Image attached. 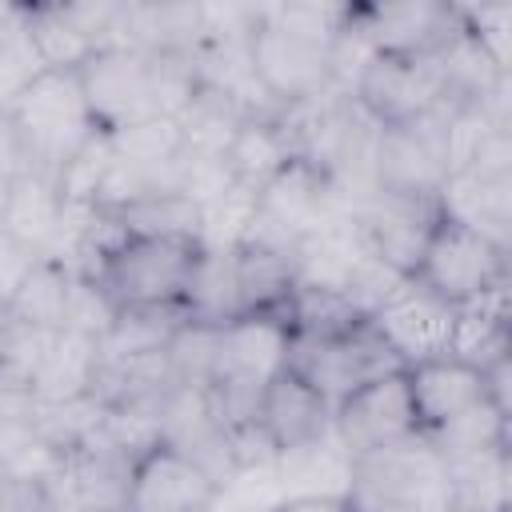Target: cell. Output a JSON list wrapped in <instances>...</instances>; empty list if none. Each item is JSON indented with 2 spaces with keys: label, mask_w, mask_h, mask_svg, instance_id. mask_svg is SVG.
I'll list each match as a JSON object with an SVG mask.
<instances>
[{
  "label": "cell",
  "mask_w": 512,
  "mask_h": 512,
  "mask_svg": "<svg viewBox=\"0 0 512 512\" xmlns=\"http://www.w3.org/2000/svg\"><path fill=\"white\" fill-rule=\"evenodd\" d=\"M436 208L512 248V176L452 172L436 196Z\"/></svg>",
  "instance_id": "19"
},
{
  "label": "cell",
  "mask_w": 512,
  "mask_h": 512,
  "mask_svg": "<svg viewBox=\"0 0 512 512\" xmlns=\"http://www.w3.org/2000/svg\"><path fill=\"white\" fill-rule=\"evenodd\" d=\"M424 440H428L444 460H448V456L484 452V448H500V444H508V404L484 400V404L460 412L456 420L440 424L436 432H424Z\"/></svg>",
  "instance_id": "31"
},
{
  "label": "cell",
  "mask_w": 512,
  "mask_h": 512,
  "mask_svg": "<svg viewBox=\"0 0 512 512\" xmlns=\"http://www.w3.org/2000/svg\"><path fill=\"white\" fill-rule=\"evenodd\" d=\"M0 116L12 128L20 164L48 180H60V172L76 160V152L100 132L92 120L80 72H52V68L36 72L0 108Z\"/></svg>",
  "instance_id": "1"
},
{
  "label": "cell",
  "mask_w": 512,
  "mask_h": 512,
  "mask_svg": "<svg viewBox=\"0 0 512 512\" xmlns=\"http://www.w3.org/2000/svg\"><path fill=\"white\" fill-rule=\"evenodd\" d=\"M348 500L356 512H448L444 456L424 436L356 456Z\"/></svg>",
  "instance_id": "2"
},
{
  "label": "cell",
  "mask_w": 512,
  "mask_h": 512,
  "mask_svg": "<svg viewBox=\"0 0 512 512\" xmlns=\"http://www.w3.org/2000/svg\"><path fill=\"white\" fill-rule=\"evenodd\" d=\"M0 504H4V496H0Z\"/></svg>",
  "instance_id": "41"
},
{
  "label": "cell",
  "mask_w": 512,
  "mask_h": 512,
  "mask_svg": "<svg viewBox=\"0 0 512 512\" xmlns=\"http://www.w3.org/2000/svg\"><path fill=\"white\" fill-rule=\"evenodd\" d=\"M332 436L344 444V452L352 460L420 436L404 372H388V376L368 380L364 388L348 392L332 408Z\"/></svg>",
  "instance_id": "11"
},
{
  "label": "cell",
  "mask_w": 512,
  "mask_h": 512,
  "mask_svg": "<svg viewBox=\"0 0 512 512\" xmlns=\"http://www.w3.org/2000/svg\"><path fill=\"white\" fill-rule=\"evenodd\" d=\"M184 308H120L112 328L100 336V360H128L164 352L172 336L184 328Z\"/></svg>",
  "instance_id": "29"
},
{
  "label": "cell",
  "mask_w": 512,
  "mask_h": 512,
  "mask_svg": "<svg viewBox=\"0 0 512 512\" xmlns=\"http://www.w3.org/2000/svg\"><path fill=\"white\" fill-rule=\"evenodd\" d=\"M412 280H420L428 292L460 308L484 292L512 284V248L436 212L420 260L412 268Z\"/></svg>",
  "instance_id": "3"
},
{
  "label": "cell",
  "mask_w": 512,
  "mask_h": 512,
  "mask_svg": "<svg viewBox=\"0 0 512 512\" xmlns=\"http://www.w3.org/2000/svg\"><path fill=\"white\" fill-rule=\"evenodd\" d=\"M116 312L120 308L112 304V296L96 280L72 276V292H68V308H64V328L60 332H76V336H88V340L100 344V336L112 328Z\"/></svg>",
  "instance_id": "35"
},
{
  "label": "cell",
  "mask_w": 512,
  "mask_h": 512,
  "mask_svg": "<svg viewBox=\"0 0 512 512\" xmlns=\"http://www.w3.org/2000/svg\"><path fill=\"white\" fill-rule=\"evenodd\" d=\"M436 212H440L436 200H408V196L372 192V196H364L360 204L348 208V220H352L368 256H376L388 268L412 276Z\"/></svg>",
  "instance_id": "13"
},
{
  "label": "cell",
  "mask_w": 512,
  "mask_h": 512,
  "mask_svg": "<svg viewBox=\"0 0 512 512\" xmlns=\"http://www.w3.org/2000/svg\"><path fill=\"white\" fill-rule=\"evenodd\" d=\"M20 28L40 68L52 72H80L100 52L72 4H20Z\"/></svg>",
  "instance_id": "22"
},
{
  "label": "cell",
  "mask_w": 512,
  "mask_h": 512,
  "mask_svg": "<svg viewBox=\"0 0 512 512\" xmlns=\"http://www.w3.org/2000/svg\"><path fill=\"white\" fill-rule=\"evenodd\" d=\"M288 324H292V336L328 340V336H340V332L364 324V316L348 304L344 292L296 284L292 288V300H288Z\"/></svg>",
  "instance_id": "32"
},
{
  "label": "cell",
  "mask_w": 512,
  "mask_h": 512,
  "mask_svg": "<svg viewBox=\"0 0 512 512\" xmlns=\"http://www.w3.org/2000/svg\"><path fill=\"white\" fill-rule=\"evenodd\" d=\"M448 180V104L416 124L380 128L372 152V192L436 200Z\"/></svg>",
  "instance_id": "7"
},
{
  "label": "cell",
  "mask_w": 512,
  "mask_h": 512,
  "mask_svg": "<svg viewBox=\"0 0 512 512\" xmlns=\"http://www.w3.org/2000/svg\"><path fill=\"white\" fill-rule=\"evenodd\" d=\"M448 512H508L512 508V452L508 444L448 456Z\"/></svg>",
  "instance_id": "23"
},
{
  "label": "cell",
  "mask_w": 512,
  "mask_h": 512,
  "mask_svg": "<svg viewBox=\"0 0 512 512\" xmlns=\"http://www.w3.org/2000/svg\"><path fill=\"white\" fill-rule=\"evenodd\" d=\"M276 480H280V500L284 496H348L352 456L328 432L312 444L280 452L276 456Z\"/></svg>",
  "instance_id": "25"
},
{
  "label": "cell",
  "mask_w": 512,
  "mask_h": 512,
  "mask_svg": "<svg viewBox=\"0 0 512 512\" xmlns=\"http://www.w3.org/2000/svg\"><path fill=\"white\" fill-rule=\"evenodd\" d=\"M244 120H248V112L228 92L208 88V84H200L192 104L176 116L180 136H184V152H204V156H220Z\"/></svg>",
  "instance_id": "30"
},
{
  "label": "cell",
  "mask_w": 512,
  "mask_h": 512,
  "mask_svg": "<svg viewBox=\"0 0 512 512\" xmlns=\"http://www.w3.org/2000/svg\"><path fill=\"white\" fill-rule=\"evenodd\" d=\"M340 212H344V200L336 196L328 172L296 156L256 192V216H252L248 240L292 252L308 232L324 228Z\"/></svg>",
  "instance_id": "5"
},
{
  "label": "cell",
  "mask_w": 512,
  "mask_h": 512,
  "mask_svg": "<svg viewBox=\"0 0 512 512\" xmlns=\"http://www.w3.org/2000/svg\"><path fill=\"white\" fill-rule=\"evenodd\" d=\"M364 36L376 52L392 56H440L460 32V4L404 0V4H356Z\"/></svg>",
  "instance_id": "14"
},
{
  "label": "cell",
  "mask_w": 512,
  "mask_h": 512,
  "mask_svg": "<svg viewBox=\"0 0 512 512\" xmlns=\"http://www.w3.org/2000/svg\"><path fill=\"white\" fill-rule=\"evenodd\" d=\"M232 184L248 188V192H260L284 164L296 160V144H292V132L284 124V112L276 116H248L236 136L228 140V148L220 152Z\"/></svg>",
  "instance_id": "20"
},
{
  "label": "cell",
  "mask_w": 512,
  "mask_h": 512,
  "mask_svg": "<svg viewBox=\"0 0 512 512\" xmlns=\"http://www.w3.org/2000/svg\"><path fill=\"white\" fill-rule=\"evenodd\" d=\"M116 216L132 236H196L200 240V204H192L180 192H156Z\"/></svg>",
  "instance_id": "34"
},
{
  "label": "cell",
  "mask_w": 512,
  "mask_h": 512,
  "mask_svg": "<svg viewBox=\"0 0 512 512\" xmlns=\"http://www.w3.org/2000/svg\"><path fill=\"white\" fill-rule=\"evenodd\" d=\"M460 24H464V32H468L500 68H508L512 4H460ZM508 72H512V68H508Z\"/></svg>",
  "instance_id": "36"
},
{
  "label": "cell",
  "mask_w": 512,
  "mask_h": 512,
  "mask_svg": "<svg viewBox=\"0 0 512 512\" xmlns=\"http://www.w3.org/2000/svg\"><path fill=\"white\" fill-rule=\"evenodd\" d=\"M204 244L196 236H124L92 276L116 308H184Z\"/></svg>",
  "instance_id": "4"
},
{
  "label": "cell",
  "mask_w": 512,
  "mask_h": 512,
  "mask_svg": "<svg viewBox=\"0 0 512 512\" xmlns=\"http://www.w3.org/2000/svg\"><path fill=\"white\" fill-rule=\"evenodd\" d=\"M96 376H100V344L76 332H56L32 376V396L40 408L76 404L96 392Z\"/></svg>",
  "instance_id": "21"
},
{
  "label": "cell",
  "mask_w": 512,
  "mask_h": 512,
  "mask_svg": "<svg viewBox=\"0 0 512 512\" xmlns=\"http://www.w3.org/2000/svg\"><path fill=\"white\" fill-rule=\"evenodd\" d=\"M104 136L112 144V156L132 160V164L160 168V164L180 160V152H184V136H180V124L172 116H140V120H128Z\"/></svg>",
  "instance_id": "33"
},
{
  "label": "cell",
  "mask_w": 512,
  "mask_h": 512,
  "mask_svg": "<svg viewBox=\"0 0 512 512\" xmlns=\"http://www.w3.org/2000/svg\"><path fill=\"white\" fill-rule=\"evenodd\" d=\"M256 424L268 432L276 452H288L332 432V404L296 368H284L264 384L256 404Z\"/></svg>",
  "instance_id": "17"
},
{
  "label": "cell",
  "mask_w": 512,
  "mask_h": 512,
  "mask_svg": "<svg viewBox=\"0 0 512 512\" xmlns=\"http://www.w3.org/2000/svg\"><path fill=\"white\" fill-rule=\"evenodd\" d=\"M348 100L380 128L416 124L448 104L440 56H392L376 52L356 76Z\"/></svg>",
  "instance_id": "6"
},
{
  "label": "cell",
  "mask_w": 512,
  "mask_h": 512,
  "mask_svg": "<svg viewBox=\"0 0 512 512\" xmlns=\"http://www.w3.org/2000/svg\"><path fill=\"white\" fill-rule=\"evenodd\" d=\"M248 56H252V76L260 92L276 108H300V104H312L336 92L328 48L268 24L260 8L252 20V36H248Z\"/></svg>",
  "instance_id": "9"
},
{
  "label": "cell",
  "mask_w": 512,
  "mask_h": 512,
  "mask_svg": "<svg viewBox=\"0 0 512 512\" xmlns=\"http://www.w3.org/2000/svg\"><path fill=\"white\" fill-rule=\"evenodd\" d=\"M184 312L196 324L224 328L228 320L244 316L240 308V280H236V248H204L188 292H184Z\"/></svg>",
  "instance_id": "27"
},
{
  "label": "cell",
  "mask_w": 512,
  "mask_h": 512,
  "mask_svg": "<svg viewBox=\"0 0 512 512\" xmlns=\"http://www.w3.org/2000/svg\"><path fill=\"white\" fill-rule=\"evenodd\" d=\"M512 352V328H508V288L484 292L468 304L456 308V332H452V356L476 364V368H496L508 364Z\"/></svg>",
  "instance_id": "26"
},
{
  "label": "cell",
  "mask_w": 512,
  "mask_h": 512,
  "mask_svg": "<svg viewBox=\"0 0 512 512\" xmlns=\"http://www.w3.org/2000/svg\"><path fill=\"white\" fill-rule=\"evenodd\" d=\"M272 512H356L348 496H284Z\"/></svg>",
  "instance_id": "38"
},
{
  "label": "cell",
  "mask_w": 512,
  "mask_h": 512,
  "mask_svg": "<svg viewBox=\"0 0 512 512\" xmlns=\"http://www.w3.org/2000/svg\"><path fill=\"white\" fill-rule=\"evenodd\" d=\"M60 224H64V196L56 180L20 168L8 180V192L0 204V228L16 244H24L32 256H52Z\"/></svg>",
  "instance_id": "18"
},
{
  "label": "cell",
  "mask_w": 512,
  "mask_h": 512,
  "mask_svg": "<svg viewBox=\"0 0 512 512\" xmlns=\"http://www.w3.org/2000/svg\"><path fill=\"white\" fill-rule=\"evenodd\" d=\"M212 512H224V508H212Z\"/></svg>",
  "instance_id": "40"
},
{
  "label": "cell",
  "mask_w": 512,
  "mask_h": 512,
  "mask_svg": "<svg viewBox=\"0 0 512 512\" xmlns=\"http://www.w3.org/2000/svg\"><path fill=\"white\" fill-rule=\"evenodd\" d=\"M236 280H240V308L244 316H284L296 288V260L288 248L244 240L236 248Z\"/></svg>",
  "instance_id": "24"
},
{
  "label": "cell",
  "mask_w": 512,
  "mask_h": 512,
  "mask_svg": "<svg viewBox=\"0 0 512 512\" xmlns=\"http://www.w3.org/2000/svg\"><path fill=\"white\" fill-rule=\"evenodd\" d=\"M380 340L396 352V360L420 364L432 356H448L452 352V332H456V304L440 300L436 292H428L420 280H404L368 320Z\"/></svg>",
  "instance_id": "12"
},
{
  "label": "cell",
  "mask_w": 512,
  "mask_h": 512,
  "mask_svg": "<svg viewBox=\"0 0 512 512\" xmlns=\"http://www.w3.org/2000/svg\"><path fill=\"white\" fill-rule=\"evenodd\" d=\"M40 256H32L24 244H16L4 228H0V312L8 308V300H12V292L20 288V280H24V272L36 264Z\"/></svg>",
  "instance_id": "37"
},
{
  "label": "cell",
  "mask_w": 512,
  "mask_h": 512,
  "mask_svg": "<svg viewBox=\"0 0 512 512\" xmlns=\"http://www.w3.org/2000/svg\"><path fill=\"white\" fill-rule=\"evenodd\" d=\"M72 268L68 264H60V260H52V256H40L28 272H24V280H20V288L12 292V300H8V316H16V320H24V324H32V328H44V332H60L64 328V308H68V292H72Z\"/></svg>",
  "instance_id": "28"
},
{
  "label": "cell",
  "mask_w": 512,
  "mask_h": 512,
  "mask_svg": "<svg viewBox=\"0 0 512 512\" xmlns=\"http://www.w3.org/2000/svg\"><path fill=\"white\" fill-rule=\"evenodd\" d=\"M288 368H296L332 408L364 388L368 380H380L388 372H404V364L396 360V352L380 340V332L364 320L340 336H328V340H304V336H292V356H288Z\"/></svg>",
  "instance_id": "8"
},
{
  "label": "cell",
  "mask_w": 512,
  "mask_h": 512,
  "mask_svg": "<svg viewBox=\"0 0 512 512\" xmlns=\"http://www.w3.org/2000/svg\"><path fill=\"white\" fill-rule=\"evenodd\" d=\"M404 380H408V396H412V412H416L420 436L436 432L440 424L456 420L460 412H468V408H476L484 400H496L488 372L468 364V360H460V356H452V352L420 360V364H408Z\"/></svg>",
  "instance_id": "16"
},
{
  "label": "cell",
  "mask_w": 512,
  "mask_h": 512,
  "mask_svg": "<svg viewBox=\"0 0 512 512\" xmlns=\"http://www.w3.org/2000/svg\"><path fill=\"white\" fill-rule=\"evenodd\" d=\"M80 84L100 132H112L128 120L156 116L148 100V52L144 48H100L84 68Z\"/></svg>",
  "instance_id": "15"
},
{
  "label": "cell",
  "mask_w": 512,
  "mask_h": 512,
  "mask_svg": "<svg viewBox=\"0 0 512 512\" xmlns=\"http://www.w3.org/2000/svg\"><path fill=\"white\" fill-rule=\"evenodd\" d=\"M224 500V480L196 456L172 444H152L128 464L124 512H212Z\"/></svg>",
  "instance_id": "10"
},
{
  "label": "cell",
  "mask_w": 512,
  "mask_h": 512,
  "mask_svg": "<svg viewBox=\"0 0 512 512\" xmlns=\"http://www.w3.org/2000/svg\"><path fill=\"white\" fill-rule=\"evenodd\" d=\"M16 20H20V4H0V48H4L8 32L16 28Z\"/></svg>",
  "instance_id": "39"
}]
</instances>
